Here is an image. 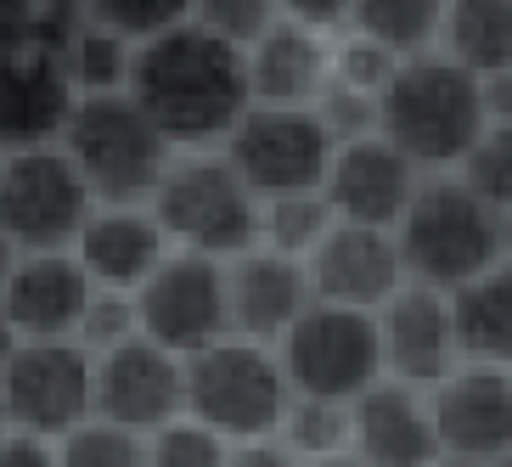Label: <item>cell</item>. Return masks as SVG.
Masks as SVG:
<instances>
[{
  "instance_id": "obj_1",
  "label": "cell",
  "mask_w": 512,
  "mask_h": 467,
  "mask_svg": "<svg viewBox=\"0 0 512 467\" xmlns=\"http://www.w3.org/2000/svg\"><path fill=\"white\" fill-rule=\"evenodd\" d=\"M130 102L152 119V130L175 152H209L226 147V136L254 107L248 91V57L209 29H181L141 40L130 68Z\"/></svg>"
},
{
  "instance_id": "obj_2",
  "label": "cell",
  "mask_w": 512,
  "mask_h": 467,
  "mask_svg": "<svg viewBox=\"0 0 512 467\" xmlns=\"http://www.w3.org/2000/svg\"><path fill=\"white\" fill-rule=\"evenodd\" d=\"M484 91L479 74L445 51L406 57L394 68L389 91L377 96V136L394 141L422 175H451L484 136Z\"/></svg>"
},
{
  "instance_id": "obj_3",
  "label": "cell",
  "mask_w": 512,
  "mask_h": 467,
  "mask_svg": "<svg viewBox=\"0 0 512 467\" xmlns=\"http://www.w3.org/2000/svg\"><path fill=\"white\" fill-rule=\"evenodd\" d=\"M400 237V259L406 276L439 293L479 282L484 271H496L507 248H501V214L484 197L467 192L462 175H422L417 197H411L406 220L394 226Z\"/></svg>"
},
{
  "instance_id": "obj_4",
  "label": "cell",
  "mask_w": 512,
  "mask_h": 467,
  "mask_svg": "<svg viewBox=\"0 0 512 467\" xmlns=\"http://www.w3.org/2000/svg\"><path fill=\"white\" fill-rule=\"evenodd\" d=\"M57 147L85 175V186H91V197L102 209H141V203H152L169 158H175V147L152 130V119L130 102V91L79 96Z\"/></svg>"
},
{
  "instance_id": "obj_5",
  "label": "cell",
  "mask_w": 512,
  "mask_h": 467,
  "mask_svg": "<svg viewBox=\"0 0 512 467\" xmlns=\"http://www.w3.org/2000/svg\"><path fill=\"white\" fill-rule=\"evenodd\" d=\"M147 209L164 226L169 248H181V254L231 265L248 248H259V197L242 186V175L220 147L175 152Z\"/></svg>"
},
{
  "instance_id": "obj_6",
  "label": "cell",
  "mask_w": 512,
  "mask_h": 467,
  "mask_svg": "<svg viewBox=\"0 0 512 467\" xmlns=\"http://www.w3.org/2000/svg\"><path fill=\"white\" fill-rule=\"evenodd\" d=\"M287 372L282 355L254 338H220L186 361V417L203 422L226 445L237 439H271L287 417Z\"/></svg>"
},
{
  "instance_id": "obj_7",
  "label": "cell",
  "mask_w": 512,
  "mask_h": 467,
  "mask_svg": "<svg viewBox=\"0 0 512 467\" xmlns=\"http://www.w3.org/2000/svg\"><path fill=\"white\" fill-rule=\"evenodd\" d=\"M287 372V389L304 400H332V406H355L366 389L383 383V332L372 310H349V304H310L287 338L276 344Z\"/></svg>"
},
{
  "instance_id": "obj_8",
  "label": "cell",
  "mask_w": 512,
  "mask_h": 467,
  "mask_svg": "<svg viewBox=\"0 0 512 467\" xmlns=\"http://www.w3.org/2000/svg\"><path fill=\"white\" fill-rule=\"evenodd\" d=\"M102 209L62 147L6 152L0 164V237L17 254H74L85 220Z\"/></svg>"
},
{
  "instance_id": "obj_9",
  "label": "cell",
  "mask_w": 512,
  "mask_h": 467,
  "mask_svg": "<svg viewBox=\"0 0 512 467\" xmlns=\"http://www.w3.org/2000/svg\"><path fill=\"white\" fill-rule=\"evenodd\" d=\"M0 411L12 434L51 439L96 417V355L79 338H29L0 372Z\"/></svg>"
},
{
  "instance_id": "obj_10",
  "label": "cell",
  "mask_w": 512,
  "mask_h": 467,
  "mask_svg": "<svg viewBox=\"0 0 512 467\" xmlns=\"http://www.w3.org/2000/svg\"><path fill=\"white\" fill-rule=\"evenodd\" d=\"M220 152L231 158V169L242 175V186L259 203H276V197L321 192L338 141L316 119V107H259L254 102Z\"/></svg>"
},
{
  "instance_id": "obj_11",
  "label": "cell",
  "mask_w": 512,
  "mask_h": 467,
  "mask_svg": "<svg viewBox=\"0 0 512 467\" xmlns=\"http://www.w3.org/2000/svg\"><path fill=\"white\" fill-rule=\"evenodd\" d=\"M141 338H152L169 355H203L209 344L231 338V299H226V259L175 254L136 287Z\"/></svg>"
},
{
  "instance_id": "obj_12",
  "label": "cell",
  "mask_w": 512,
  "mask_h": 467,
  "mask_svg": "<svg viewBox=\"0 0 512 467\" xmlns=\"http://www.w3.org/2000/svg\"><path fill=\"white\" fill-rule=\"evenodd\" d=\"M79 91L62 62V40L23 34L0 46V152L57 147Z\"/></svg>"
},
{
  "instance_id": "obj_13",
  "label": "cell",
  "mask_w": 512,
  "mask_h": 467,
  "mask_svg": "<svg viewBox=\"0 0 512 467\" xmlns=\"http://www.w3.org/2000/svg\"><path fill=\"white\" fill-rule=\"evenodd\" d=\"M96 417L119 422L130 434L152 439L158 428L186 417V361L158 349L152 338H130V344L96 355Z\"/></svg>"
},
{
  "instance_id": "obj_14",
  "label": "cell",
  "mask_w": 512,
  "mask_h": 467,
  "mask_svg": "<svg viewBox=\"0 0 512 467\" xmlns=\"http://www.w3.org/2000/svg\"><path fill=\"white\" fill-rule=\"evenodd\" d=\"M422 186V169L411 164L406 152L383 136H361V141H344L332 152V169H327V209L344 220V226H377V231H394L406 220L411 197Z\"/></svg>"
},
{
  "instance_id": "obj_15",
  "label": "cell",
  "mask_w": 512,
  "mask_h": 467,
  "mask_svg": "<svg viewBox=\"0 0 512 467\" xmlns=\"http://www.w3.org/2000/svg\"><path fill=\"white\" fill-rule=\"evenodd\" d=\"M445 462L490 467L512 451V372L456 366L439 389H428Z\"/></svg>"
},
{
  "instance_id": "obj_16",
  "label": "cell",
  "mask_w": 512,
  "mask_h": 467,
  "mask_svg": "<svg viewBox=\"0 0 512 467\" xmlns=\"http://www.w3.org/2000/svg\"><path fill=\"white\" fill-rule=\"evenodd\" d=\"M377 332H383V372H389L394 383L439 389V383L462 366L456 321H451V293H439V287L406 282L383 310H377Z\"/></svg>"
},
{
  "instance_id": "obj_17",
  "label": "cell",
  "mask_w": 512,
  "mask_h": 467,
  "mask_svg": "<svg viewBox=\"0 0 512 467\" xmlns=\"http://www.w3.org/2000/svg\"><path fill=\"white\" fill-rule=\"evenodd\" d=\"M304 271H310V293L321 304H349V310H372V316L411 282L394 231L344 226V220L327 231L316 254L304 259Z\"/></svg>"
},
{
  "instance_id": "obj_18",
  "label": "cell",
  "mask_w": 512,
  "mask_h": 467,
  "mask_svg": "<svg viewBox=\"0 0 512 467\" xmlns=\"http://www.w3.org/2000/svg\"><path fill=\"white\" fill-rule=\"evenodd\" d=\"M349 417H355L349 451L361 456L366 467H439L445 462L428 389H411V383L383 377L377 389H366L349 406Z\"/></svg>"
},
{
  "instance_id": "obj_19",
  "label": "cell",
  "mask_w": 512,
  "mask_h": 467,
  "mask_svg": "<svg viewBox=\"0 0 512 467\" xmlns=\"http://www.w3.org/2000/svg\"><path fill=\"white\" fill-rule=\"evenodd\" d=\"M226 299H231V332L276 349L287 338V327L316 304V293H310L304 259L248 248L242 259L226 265Z\"/></svg>"
},
{
  "instance_id": "obj_20",
  "label": "cell",
  "mask_w": 512,
  "mask_h": 467,
  "mask_svg": "<svg viewBox=\"0 0 512 467\" xmlns=\"http://www.w3.org/2000/svg\"><path fill=\"white\" fill-rule=\"evenodd\" d=\"M96 299V282L74 254H23L12 282L0 287V310L17 338H79V321Z\"/></svg>"
},
{
  "instance_id": "obj_21",
  "label": "cell",
  "mask_w": 512,
  "mask_h": 467,
  "mask_svg": "<svg viewBox=\"0 0 512 467\" xmlns=\"http://www.w3.org/2000/svg\"><path fill=\"white\" fill-rule=\"evenodd\" d=\"M169 254L175 248H169L164 226L152 220L147 203L141 209H96L74 242V259L107 293H136Z\"/></svg>"
},
{
  "instance_id": "obj_22",
  "label": "cell",
  "mask_w": 512,
  "mask_h": 467,
  "mask_svg": "<svg viewBox=\"0 0 512 467\" xmlns=\"http://www.w3.org/2000/svg\"><path fill=\"white\" fill-rule=\"evenodd\" d=\"M242 57H248V91L259 107H316V96L332 79V34L282 17Z\"/></svg>"
},
{
  "instance_id": "obj_23",
  "label": "cell",
  "mask_w": 512,
  "mask_h": 467,
  "mask_svg": "<svg viewBox=\"0 0 512 467\" xmlns=\"http://www.w3.org/2000/svg\"><path fill=\"white\" fill-rule=\"evenodd\" d=\"M451 321H456V349L462 366H496L512 372V265L501 259L496 271L467 282L451 293Z\"/></svg>"
},
{
  "instance_id": "obj_24",
  "label": "cell",
  "mask_w": 512,
  "mask_h": 467,
  "mask_svg": "<svg viewBox=\"0 0 512 467\" xmlns=\"http://www.w3.org/2000/svg\"><path fill=\"white\" fill-rule=\"evenodd\" d=\"M439 51L467 74H512V0H445Z\"/></svg>"
},
{
  "instance_id": "obj_25",
  "label": "cell",
  "mask_w": 512,
  "mask_h": 467,
  "mask_svg": "<svg viewBox=\"0 0 512 467\" xmlns=\"http://www.w3.org/2000/svg\"><path fill=\"white\" fill-rule=\"evenodd\" d=\"M439 29H445V0H355L349 12V34L377 40L400 62L439 51Z\"/></svg>"
},
{
  "instance_id": "obj_26",
  "label": "cell",
  "mask_w": 512,
  "mask_h": 467,
  "mask_svg": "<svg viewBox=\"0 0 512 467\" xmlns=\"http://www.w3.org/2000/svg\"><path fill=\"white\" fill-rule=\"evenodd\" d=\"M62 62H68V79H74L79 96H113L130 91V68H136V46L124 34H107L96 23H79L68 40H62Z\"/></svg>"
},
{
  "instance_id": "obj_27",
  "label": "cell",
  "mask_w": 512,
  "mask_h": 467,
  "mask_svg": "<svg viewBox=\"0 0 512 467\" xmlns=\"http://www.w3.org/2000/svg\"><path fill=\"white\" fill-rule=\"evenodd\" d=\"M332 226H338V214L327 209V197H321V192L259 203V248H271V254L310 259L321 242H327Z\"/></svg>"
},
{
  "instance_id": "obj_28",
  "label": "cell",
  "mask_w": 512,
  "mask_h": 467,
  "mask_svg": "<svg viewBox=\"0 0 512 467\" xmlns=\"http://www.w3.org/2000/svg\"><path fill=\"white\" fill-rule=\"evenodd\" d=\"M349 434H355L349 406H332V400H304V394H293V400H287V417H282V428H276V439H282L299 462L344 456L349 451Z\"/></svg>"
},
{
  "instance_id": "obj_29",
  "label": "cell",
  "mask_w": 512,
  "mask_h": 467,
  "mask_svg": "<svg viewBox=\"0 0 512 467\" xmlns=\"http://www.w3.org/2000/svg\"><path fill=\"white\" fill-rule=\"evenodd\" d=\"M85 23L141 46V40H158V34L192 23V0H85Z\"/></svg>"
},
{
  "instance_id": "obj_30",
  "label": "cell",
  "mask_w": 512,
  "mask_h": 467,
  "mask_svg": "<svg viewBox=\"0 0 512 467\" xmlns=\"http://www.w3.org/2000/svg\"><path fill=\"white\" fill-rule=\"evenodd\" d=\"M57 467H147V439L119 422L91 417L57 439Z\"/></svg>"
},
{
  "instance_id": "obj_31",
  "label": "cell",
  "mask_w": 512,
  "mask_h": 467,
  "mask_svg": "<svg viewBox=\"0 0 512 467\" xmlns=\"http://www.w3.org/2000/svg\"><path fill=\"white\" fill-rule=\"evenodd\" d=\"M467 192L484 197L496 214H512V124H484V136L456 169Z\"/></svg>"
},
{
  "instance_id": "obj_32",
  "label": "cell",
  "mask_w": 512,
  "mask_h": 467,
  "mask_svg": "<svg viewBox=\"0 0 512 467\" xmlns=\"http://www.w3.org/2000/svg\"><path fill=\"white\" fill-rule=\"evenodd\" d=\"M192 23L209 29L214 40L248 51L259 34H271L282 23V0H192Z\"/></svg>"
},
{
  "instance_id": "obj_33",
  "label": "cell",
  "mask_w": 512,
  "mask_h": 467,
  "mask_svg": "<svg viewBox=\"0 0 512 467\" xmlns=\"http://www.w3.org/2000/svg\"><path fill=\"white\" fill-rule=\"evenodd\" d=\"M231 445L220 434H209L203 422L181 417L169 422V428H158V434L147 439V467H226Z\"/></svg>"
},
{
  "instance_id": "obj_34",
  "label": "cell",
  "mask_w": 512,
  "mask_h": 467,
  "mask_svg": "<svg viewBox=\"0 0 512 467\" xmlns=\"http://www.w3.org/2000/svg\"><path fill=\"white\" fill-rule=\"evenodd\" d=\"M394 68H400V57L394 51H383L377 40H366V34H332V79L338 85H355V91L366 96H383L389 91Z\"/></svg>"
},
{
  "instance_id": "obj_35",
  "label": "cell",
  "mask_w": 512,
  "mask_h": 467,
  "mask_svg": "<svg viewBox=\"0 0 512 467\" xmlns=\"http://www.w3.org/2000/svg\"><path fill=\"white\" fill-rule=\"evenodd\" d=\"M136 332H141L136 293H107V287H96L91 310H85V321H79V344L91 349V355H107V349L130 344Z\"/></svg>"
},
{
  "instance_id": "obj_36",
  "label": "cell",
  "mask_w": 512,
  "mask_h": 467,
  "mask_svg": "<svg viewBox=\"0 0 512 467\" xmlns=\"http://www.w3.org/2000/svg\"><path fill=\"white\" fill-rule=\"evenodd\" d=\"M316 119L332 130L338 147H344V141H361V136H377V96L327 79V91L316 96Z\"/></svg>"
},
{
  "instance_id": "obj_37",
  "label": "cell",
  "mask_w": 512,
  "mask_h": 467,
  "mask_svg": "<svg viewBox=\"0 0 512 467\" xmlns=\"http://www.w3.org/2000/svg\"><path fill=\"white\" fill-rule=\"evenodd\" d=\"M349 12H355V0H282L287 23H304V29H316V34H344Z\"/></svg>"
},
{
  "instance_id": "obj_38",
  "label": "cell",
  "mask_w": 512,
  "mask_h": 467,
  "mask_svg": "<svg viewBox=\"0 0 512 467\" xmlns=\"http://www.w3.org/2000/svg\"><path fill=\"white\" fill-rule=\"evenodd\" d=\"M226 467H299V456L287 451L282 439H237L226 456Z\"/></svg>"
},
{
  "instance_id": "obj_39",
  "label": "cell",
  "mask_w": 512,
  "mask_h": 467,
  "mask_svg": "<svg viewBox=\"0 0 512 467\" xmlns=\"http://www.w3.org/2000/svg\"><path fill=\"white\" fill-rule=\"evenodd\" d=\"M0 467H57V445L29 434H6L0 439Z\"/></svg>"
},
{
  "instance_id": "obj_40",
  "label": "cell",
  "mask_w": 512,
  "mask_h": 467,
  "mask_svg": "<svg viewBox=\"0 0 512 467\" xmlns=\"http://www.w3.org/2000/svg\"><path fill=\"white\" fill-rule=\"evenodd\" d=\"M40 29V0H0V46Z\"/></svg>"
},
{
  "instance_id": "obj_41",
  "label": "cell",
  "mask_w": 512,
  "mask_h": 467,
  "mask_svg": "<svg viewBox=\"0 0 512 467\" xmlns=\"http://www.w3.org/2000/svg\"><path fill=\"white\" fill-rule=\"evenodd\" d=\"M479 91H484V119H490V124H512V74L479 79Z\"/></svg>"
},
{
  "instance_id": "obj_42",
  "label": "cell",
  "mask_w": 512,
  "mask_h": 467,
  "mask_svg": "<svg viewBox=\"0 0 512 467\" xmlns=\"http://www.w3.org/2000/svg\"><path fill=\"white\" fill-rule=\"evenodd\" d=\"M17 344H23V338H17V327L6 321V310H0V372H6V361L17 355Z\"/></svg>"
},
{
  "instance_id": "obj_43",
  "label": "cell",
  "mask_w": 512,
  "mask_h": 467,
  "mask_svg": "<svg viewBox=\"0 0 512 467\" xmlns=\"http://www.w3.org/2000/svg\"><path fill=\"white\" fill-rule=\"evenodd\" d=\"M17 259H23V254H17V248H12V242H6V237H0V287L12 282V271H17Z\"/></svg>"
},
{
  "instance_id": "obj_44",
  "label": "cell",
  "mask_w": 512,
  "mask_h": 467,
  "mask_svg": "<svg viewBox=\"0 0 512 467\" xmlns=\"http://www.w3.org/2000/svg\"><path fill=\"white\" fill-rule=\"evenodd\" d=\"M299 467H366L355 451H344V456H321V462H299Z\"/></svg>"
},
{
  "instance_id": "obj_45",
  "label": "cell",
  "mask_w": 512,
  "mask_h": 467,
  "mask_svg": "<svg viewBox=\"0 0 512 467\" xmlns=\"http://www.w3.org/2000/svg\"><path fill=\"white\" fill-rule=\"evenodd\" d=\"M501 248H507V265H512V214H501Z\"/></svg>"
},
{
  "instance_id": "obj_46",
  "label": "cell",
  "mask_w": 512,
  "mask_h": 467,
  "mask_svg": "<svg viewBox=\"0 0 512 467\" xmlns=\"http://www.w3.org/2000/svg\"><path fill=\"white\" fill-rule=\"evenodd\" d=\"M6 434H12V422H6V411H0V439H6Z\"/></svg>"
},
{
  "instance_id": "obj_47",
  "label": "cell",
  "mask_w": 512,
  "mask_h": 467,
  "mask_svg": "<svg viewBox=\"0 0 512 467\" xmlns=\"http://www.w3.org/2000/svg\"><path fill=\"white\" fill-rule=\"evenodd\" d=\"M490 467H512V451H507V456H501V462H490Z\"/></svg>"
},
{
  "instance_id": "obj_48",
  "label": "cell",
  "mask_w": 512,
  "mask_h": 467,
  "mask_svg": "<svg viewBox=\"0 0 512 467\" xmlns=\"http://www.w3.org/2000/svg\"><path fill=\"white\" fill-rule=\"evenodd\" d=\"M0 164H6V152H0Z\"/></svg>"
}]
</instances>
